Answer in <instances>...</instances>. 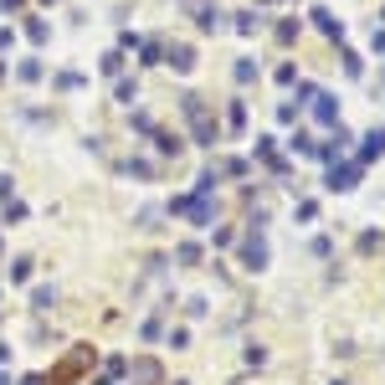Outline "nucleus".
<instances>
[{
    "mask_svg": "<svg viewBox=\"0 0 385 385\" xmlns=\"http://www.w3.org/2000/svg\"><path fill=\"white\" fill-rule=\"evenodd\" d=\"M185 118H190V129H195V139H201V144H216V129H211V113H206V103L195 98V92L185 98Z\"/></svg>",
    "mask_w": 385,
    "mask_h": 385,
    "instance_id": "1",
    "label": "nucleus"
},
{
    "mask_svg": "<svg viewBox=\"0 0 385 385\" xmlns=\"http://www.w3.org/2000/svg\"><path fill=\"white\" fill-rule=\"evenodd\" d=\"M170 211H185V216H190L195 227H211V216H216V206H211V195H190V201H175Z\"/></svg>",
    "mask_w": 385,
    "mask_h": 385,
    "instance_id": "2",
    "label": "nucleus"
},
{
    "mask_svg": "<svg viewBox=\"0 0 385 385\" xmlns=\"http://www.w3.org/2000/svg\"><path fill=\"white\" fill-rule=\"evenodd\" d=\"M242 262H247L252 272H262V268H268V242H262V231H257V227H252L247 247H242Z\"/></svg>",
    "mask_w": 385,
    "mask_h": 385,
    "instance_id": "3",
    "label": "nucleus"
},
{
    "mask_svg": "<svg viewBox=\"0 0 385 385\" xmlns=\"http://www.w3.org/2000/svg\"><path fill=\"white\" fill-rule=\"evenodd\" d=\"M313 118H318V124H339V103L334 98H329V92H313Z\"/></svg>",
    "mask_w": 385,
    "mask_h": 385,
    "instance_id": "4",
    "label": "nucleus"
},
{
    "mask_svg": "<svg viewBox=\"0 0 385 385\" xmlns=\"http://www.w3.org/2000/svg\"><path fill=\"white\" fill-rule=\"evenodd\" d=\"M324 185H329V190H354V165H334Z\"/></svg>",
    "mask_w": 385,
    "mask_h": 385,
    "instance_id": "5",
    "label": "nucleus"
},
{
    "mask_svg": "<svg viewBox=\"0 0 385 385\" xmlns=\"http://www.w3.org/2000/svg\"><path fill=\"white\" fill-rule=\"evenodd\" d=\"M375 154H385V134H365V149H360V165H370Z\"/></svg>",
    "mask_w": 385,
    "mask_h": 385,
    "instance_id": "6",
    "label": "nucleus"
},
{
    "mask_svg": "<svg viewBox=\"0 0 385 385\" xmlns=\"http://www.w3.org/2000/svg\"><path fill=\"white\" fill-rule=\"evenodd\" d=\"M134 380L154 385V380H159V365H154V360H134Z\"/></svg>",
    "mask_w": 385,
    "mask_h": 385,
    "instance_id": "7",
    "label": "nucleus"
},
{
    "mask_svg": "<svg viewBox=\"0 0 385 385\" xmlns=\"http://www.w3.org/2000/svg\"><path fill=\"white\" fill-rule=\"evenodd\" d=\"M170 62H175V72H190L195 67V51L190 47H175V51H170Z\"/></svg>",
    "mask_w": 385,
    "mask_h": 385,
    "instance_id": "8",
    "label": "nucleus"
},
{
    "mask_svg": "<svg viewBox=\"0 0 385 385\" xmlns=\"http://www.w3.org/2000/svg\"><path fill=\"white\" fill-rule=\"evenodd\" d=\"M313 21H318V31H329V36H339V21H334V16H329V10H324V6H318V10H313Z\"/></svg>",
    "mask_w": 385,
    "mask_h": 385,
    "instance_id": "9",
    "label": "nucleus"
},
{
    "mask_svg": "<svg viewBox=\"0 0 385 385\" xmlns=\"http://www.w3.org/2000/svg\"><path fill=\"white\" fill-rule=\"evenodd\" d=\"M31 303H36V309H51V303H57V288H36Z\"/></svg>",
    "mask_w": 385,
    "mask_h": 385,
    "instance_id": "10",
    "label": "nucleus"
},
{
    "mask_svg": "<svg viewBox=\"0 0 385 385\" xmlns=\"http://www.w3.org/2000/svg\"><path fill=\"white\" fill-rule=\"evenodd\" d=\"M180 262H185V268H195V262H201V247L185 242V247H180Z\"/></svg>",
    "mask_w": 385,
    "mask_h": 385,
    "instance_id": "11",
    "label": "nucleus"
},
{
    "mask_svg": "<svg viewBox=\"0 0 385 385\" xmlns=\"http://www.w3.org/2000/svg\"><path fill=\"white\" fill-rule=\"evenodd\" d=\"M42 77V62H21V83H36Z\"/></svg>",
    "mask_w": 385,
    "mask_h": 385,
    "instance_id": "12",
    "label": "nucleus"
},
{
    "mask_svg": "<svg viewBox=\"0 0 385 385\" xmlns=\"http://www.w3.org/2000/svg\"><path fill=\"white\" fill-rule=\"evenodd\" d=\"M257 77V62H236V83H252Z\"/></svg>",
    "mask_w": 385,
    "mask_h": 385,
    "instance_id": "13",
    "label": "nucleus"
},
{
    "mask_svg": "<svg viewBox=\"0 0 385 385\" xmlns=\"http://www.w3.org/2000/svg\"><path fill=\"white\" fill-rule=\"evenodd\" d=\"M21 385H47V380H42V375H31V380H21Z\"/></svg>",
    "mask_w": 385,
    "mask_h": 385,
    "instance_id": "14",
    "label": "nucleus"
},
{
    "mask_svg": "<svg viewBox=\"0 0 385 385\" xmlns=\"http://www.w3.org/2000/svg\"><path fill=\"white\" fill-rule=\"evenodd\" d=\"M6 6H16V0H6Z\"/></svg>",
    "mask_w": 385,
    "mask_h": 385,
    "instance_id": "15",
    "label": "nucleus"
}]
</instances>
